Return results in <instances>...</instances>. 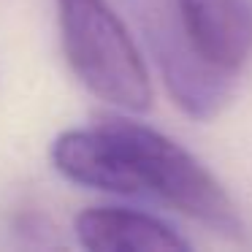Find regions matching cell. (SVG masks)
Instances as JSON below:
<instances>
[{"label": "cell", "instance_id": "6da1fadb", "mask_svg": "<svg viewBox=\"0 0 252 252\" xmlns=\"http://www.w3.org/2000/svg\"><path fill=\"white\" fill-rule=\"evenodd\" d=\"M49 158L65 179L120 195H149L174 206L220 236L239 239L244 222L217 176L165 133L109 117L65 130Z\"/></svg>", "mask_w": 252, "mask_h": 252}, {"label": "cell", "instance_id": "7a4b0ae2", "mask_svg": "<svg viewBox=\"0 0 252 252\" xmlns=\"http://www.w3.org/2000/svg\"><path fill=\"white\" fill-rule=\"evenodd\" d=\"M63 52L79 82L125 111L152 106V82L133 35L109 0H57Z\"/></svg>", "mask_w": 252, "mask_h": 252}, {"label": "cell", "instance_id": "3957f363", "mask_svg": "<svg viewBox=\"0 0 252 252\" xmlns=\"http://www.w3.org/2000/svg\"><path fill=\"white\" fill-rule=\"evenodd\" d=\"M185 44L222 76H233L252 57V0H174Z\"/></svg>", "mask_w": 252, "mask_h": 252}, {"label": "cell", "instance_id": "277c9868", "mask_svg": "<svg viewBox=\"0 0 252 252\" xmlns=\"http://www.w3.org/2000/svg\"><path fill=\"white\" fill-rule=\"evenodd\" d=\"M79 244L93 252H179L190 241L168 222L125 206H90L76 217Z\"/></svg>", "mask_w": 252, "mask_h": 252}]
</instances>
